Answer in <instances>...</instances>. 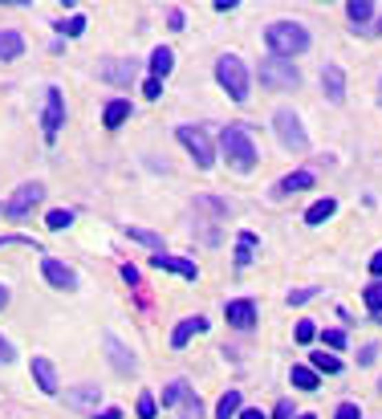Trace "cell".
I'll return each instance as SVG.
<instances>
[{"label":"cell","mask_w":382,"mask_h":419,"mask_svg":"<svg viewBox=\"0 0 382 419\" xmlns=\"http://www.w3.org/2000/svg\"><path fill=\"white\" fill-rule=\"evenodd\" d=\"M264 41L273 49V57L293 61L297 53L309 49V33H305V25H297V21H273V25L264 29Z\"/></svg>","instance_id":"1"},{"label":"cell","mask_w":382,"mask_h":419,"mask_svg":"<svg viewBox=\"0 0 382 419\" xmlns=\"http://www.w3.org/2000/svg\"><path fill=\"white\" fill-rule=\"evenodd\" d=\"M220 151L228 155V163L236 167V171H253L256 167V142L248 135V127H224V135H220Z\"/></svg>","instance_id":"2"},{"label":"cell","mask_w":382,"mask_h":419,"mask_svg":"<svg viewBox=\"0 0 382 419\" xmlns=\"http://www.w3.org/2000/svg\"><path fill=\"white\" fill-rule=\"evenodd\" d=\"M215 78H220V86L228 90L232 102H244V98H248V69H244V61H240L236 53H224V57L215 61Z\"/></svg>","instance_id":"3"},{"label":"cell","mask_w":382,"mask_h":419,"mask_svg":"<svg viewBox=\"0 0 382 419\" xmlns=\"http://www.w3.org/2000/svg\"><path fill=\"white\" fill-rule=\"evenodd\" d=\"M260 82H264L268 90H293L301 82V74H297V65L285 61V57H264V61H260Z\"/></svg>","instance_id":"4"},{"label":"cell","mask_w":382,"mask_h":419,"mask_svg":"<svg viewBox=\"0 0 382 419\" xmlns=\"http://www.w3.org/2000/svg\"><path fill=\"white\" fill-rule=\"evenodd\" d=\"M273 127H277L281 147H289V151H305V147H309V135H305V127H301V118L293 114V110H277Z\"/></svg>","instance_id":"5"},{"label":"cell","mask_w":382,"mask_h":419,"mask_svg":"<svg viewBox=\"0 0 382 419\" xmlns=\"http://www.w3.org/2000/svg\"><path fill=\"white\" fill-rule=\"evenodd\" d=\"M175 139H179L183 147H187V151H191L195 167H212L215 151H212V142H208V135H204L200 127H179V131H175Z\"/></svg>","instance_id":"6"},{"label":"cell","mask_w":382,"mask_h":419,"mask_svg":"<svg viewBox=\"0 0 382 419\" xmlns=\"http://www.w3.org/2000/svg\"><path fill=\"white\" fill-rule=\"evenodd\" d=\"M41 195H45L41 184H21L17 191H12V200H4V204H0V212H4V216H12V220H21L33 204H41Z\"/></svg>","instance_id":"7"},{"label":"cell","mask_w":382,"mask_h":419,"mask_svg":"<svg viewBox=\"0 0 382 419\" xmlns=\"http://www.w3.org/2000/svg\"><path fill=\"white\" fill-rule=\"evenodd\" d=\"M45 139H57V131H61V122H65V98H61V90H45Z\"/></svg>","instance_id":"8"},{"label":"cell","mask_w":382,"mask_h":419,"mask_svg":"<svg viewBox=\"0 0 382 419\" xmlns=\"http://www.w3.org/2000/svg\"><path fill=\"white\" fill-rule=\"evenodd\" d=\"M41 273H45V281H49V285H57V289H74V285H78L74 269H70V265H61L57 257H45V261H41Z\"/></svg>","instance_id":"9"},{"label":"cell","mask_w":382,"mask_h":419,"mask_svg":"<svg viewBox=\"0 0 382 419\" xmlns=\"http://www.w3.org/2000/svg\"><path fill=\"white\" fill-rule=\"evenodd\" d=\"M98 399H102L98 383H85V387L65 391V403H70V407H78V411H94V416H98Z\"/></svg>","instance_id":"10"},{"label":"cell","mask_w":382,"mask_h":419,"mask_svg":"<svg viewBox=\"0 0 382 419\" xmlns=\"http://www.w3.org/2000/svg\"><path fill=\"white\" fill-rule=\"evenodd\" d=\"M151 265H155V269H167V273H179V277H187V281L200 277V269H195L191 261H183V257H167V253H155Z\"/></svg>","instance_id":"11"},{"label":"cell","mask_w":382,"mask_h":419,"mask_svg":"<svg viewBox=\"0 0 382 419\" xmlns=\"http://www.w3.org/2000/svg\"><path fill=\"white\" fill-rule=\"evenodd\" d=\"M321 90H326L330 102H341V98H346V74H341L338 65H326V69H321Z\"/></svg>","instance_id":"12"},{"label":"cell","mask_w":382,"mask_h":419,"mask_svg":"<svg viewBox=\"0 0 382 419\" xmlns=\"http://www.w3.org/2000/svg\"><path fill=\"white\" fill-rule=\"evenodd\" d=\"M305 187H313V171H293V175H285L281 184H277V200H285V195H297V191H305Z\"/></svg>","instance_id":"13"},{"label":"cell","mask_w":382,"mask_h":419,"mask_svg":"<svg viewBox=\"0 0 382 419\" xmlns=\"http://www.w3.org/2000/svg\"><path fill=\"white\" fill-rule=\"evenodd\" d=\"M228 322H232L236 330H253L256 305H253V301H228Z\"/></svg>","instance_id":"14"},{"label":"cell","mask_w":382,"mask_h":419,"mask_svg":"<svg viewBox=\"0 0 382 419\" xmlns=\"http://www.w3.org/2000/svg\"><path fill=\"white\" fill-rule=\"evenodd\" d=\"M204 330H208V322H204V318H183V322L175 326V334H171V346L179 350V346H187V342H191L195 334H204Z\"/></svg>","instance_id":"15"},{"label":"cell","mask_w":382,"mask_h":419,"mask_svg":"<svg viewBox=\"0 0 382 419\" xmlns=\"http://www.w3.org/2000/svg\"><path fill=\"white\" fill-rule=\"evenodd\" d=\"M25 53V37L17 29H0V61H17Z\"/></svg>","instance_id":"16"},{"label":"cell","mask_w":382,"mask_h":419,"mask_svg":"<svg viewBox=\"0 0 382 419\" xmlns=\"http://www.w3.org/2000/svg\"><path fill=\"white\" fill-rule=\"evenodd\" d=\"M33 378H37V387L45 395H57V371H53L49 358H33Z\"/></svg>","instance_id":"17"},{"label":"cell","mask_w":382,"mask_h":419,"mask_svg":"<svg viewBox=\"0 0 382 419\" xmlns=\"http://www.w3.org/2000/svg\"><path fill=\"white\" fill-rule=\"evenodd\" d=\"M127 118H130V102H123V98H114V102H110V106L102 110V122H106L110 131H118V127H123Z\"/></svg>","instance_id":"18"},{"label":"cell","mask_w":382,"mask_h":419,"mask_svg":"<svg viewBox=\"0 0 382 419\" xmlns=\"http://www.w3.org/2000/svg\"><path fill=\"white\" fill-rule=\"evenodd\" d=\"M106 350H110V358H114V367H118V371H134V354L123 350V342H118L114 334H106Z\"/></svg>","instance_id":"19"},{"label":"cell","mask_w":382,"mask_h":419,"mask_svg":"<svg viewBox=\"0 0 382 419\" xmlns=\"http://www.w3.org/2000/svg\"><path fill=\"white\" fill-rule=\"evenodd\" d=\"M171 69H175V53H171V49H155V53H151V74H155V82L167 78Z\"/></svg>","instance_id":"20"},{"label":"cell","mask_w":382,"mask_h":419,"mask_svg":"<svg viewBox=\"0 0 382 419\" xmlns=\"http://www.w3.org/2000/svg\"><path fill=\"white\" fill-rule=\"evenodd\" d=\"M346 12H350L354 29H366V21L374 17V4H370V0H354V4H346Z\"/></svg>","instance_id":"21"},{"label":"cell","mask_w":382,"mask_h":419,"mask_svg":"<svg viewBox=\"0 0 382 419\" xmlns=\"http://www.w3.org/2000/svg\"><path fill=\"white\" fill-rule=\"evenodd\" d=\"M334 212H338V204H334V200H317V204L305 212V224H326Z\"/></svg>","instance_id":"22"},{"label":"cell","mask_w":382,"mask_h":419,"mask_svg":"<svg viewBox=\"0 0 382 419\" xmlns=\"http://www.w3.org/2000/svg\"><path fill=\"white\" fill-rule=\"evenodd\" d=\"M98 74H102L106 82H130V78H134V61H118V65H102Z\"/></svg>","instance_id":"23"},{"label":"cell","mask_w":382,"mask_h":419,"mask_svg":"<svg viewBox=\"0 0 382 419\" xmlns=\"http://www.w3.org/2000/svg\"><path fill=\"white\" fill-rule=\"evenodd\" d=\"M236 416H240V391H228L215 407V419H236Z\"/></svg>","instance_id":"24"},{"label":"cell","mask_w":382,"mask_h":419,"mask_svg":"<svg viewBox=\"0 0 382 419\" xmlns=\"http://www.w3.org/2000/svg\"><path fill=\"white\" fill-rule=\"evenodd\" d=\"M289 378H293L297 391H317V371H313V367H293Z\"/></svg>","instance_id":"25"},{"label":"cell","mask_w":382,"mask_h":419,"mask_svg":"<svg viewBox=\"0 0 382 419\" xmlns=\"http://www.w3.org/2000/svg\"><path fill=\"white\" fill-rule=\"evenodd\" d=\"M130 240H138V244H147V248H155V253H163V236L147 233V228H127Z\"/></svg>","instance_id":"26"},{"label":"cell","mask_w":382,"mask_h":419,"mask_svg":"<svg viewBox=\"0 0 382 419\" xmlns=\"http://www.w3.org/2000/svg\"><path fill=\"white\" fill-rule=\"evenodd\" d=\"M313 371H326V374H338L341 363L334 354H326V350H313Z\"/></svg>","instance_id":"27"},{"label":"cell","mask_w":382,"mask_h":419,"mask_svg":"<svg viewBox=\"0 0 382 419\" xmlns=\"http://www.w3.org/2000/svg\"><path fill=\"white\" fill-rule=\"evenodd\" d=\"M45 224H49L53 233H61V228H70V224H74V212H65V208H53V212L45 216Z\"/></svg>","instance_id":"28"},{"label":"cell","mask_w":382,"mask_h":419,"mask_svg":"<svg viewBox=\"0 0 382 419\" xmlns=\"http://www.w3.org/2000/svg\"><path fill=\"white\" fill-rule=\"evenodd\" d=\"M191 391H187V383H171L167 391H163V407H175V403H183Z\"/></svg>","instance_id":"29"},{"label":"cell","mask_w":382,"mask_h":419,"mask_svg":"<svg viewBox=\"0 0 382 419\" xmlns=\"http://www.w3.org/2000/svg\"><path fill=\"white\" fill-rule=\"evenodd\" d=\"M366 310H374V314H382V281H374V285H366Z\"/></svg>","instance_id":"30"},{"label":"cell","mask_w":382,"mask_h":419,"mask_svg":"<svg viewBox=\"0 0 382 419\" xmlns=\"http://www.w3.org/2000/svg\"><path fill=\"white\" fill-rule=\"evenodd\" d=\"M138 419H159V403H155V395H142V399H138Z\"/></svg>","instance_id":"31"},{"label":"cell","mask_w":382,"mask_h":419,"mask_svg":"<svg viewBox=\"0 0 382 419\" xmlns=\"http://www.w3.org/2000/svg\"><path fill=\"white\" fill-rule=\"evenodd\" d=\"M57 29H61V33H65V37H82L85 21H82V17H70V21H61V25H57Z\"/></svg>","instance_id":"32"},{"label":"cell","mask_w":382,"mask_h":419,"mask_svg":"<svg viewBox=\"0 0 382 419\" xmlns=\"http://www.w3.org/2000/svg\"><path fill=\"white\" fill-rule=\"evenodd\" d=\"M313 338H317V330H313V322H305V318H301V322H297V342H301V346H309Z\"/></svg>","instance_id":"33"},{"label":"cell","mask_w":382,"mask_h":419,"mask_svg":"<svg viewBox=\"0 0 382 419\" xmlns=\"http://www.w3.org/2000/svg\"><path fill=\"white\" fill-rule=\"evenodd\" d=\"M321 342H326V346H334V350H341V346H346V334H341V330H326V334H321Z\"/></svg>","instance_id":"34"},{"label":"cell","mask_w":382,"mask_h":419,"mask_svg":"<svg viewBox=\"0 0 382 419\" xmlns=\"http://www.w3.org/2000/svg\"><path fill=\"white\" fill-rule=\"evenodd\" d=\"M338 419H362V407H358V403H341Z\"/></svg>","instance_id":"35"},{"label":"cell","mask_w":382,"mask_h":419,"mask_svg":"<svg viewBox=\"0 0 382 419\" xmlns=\"http://www.w3.org/2000/svg\"><path fill=\"white\" fill-rule=\"evenodd\" d=\"M183 403H187V416H183V419H200V416H204V407H200V399H195V395H187Z\"/></svg>","instance_id":"36"},{"label":"cell","mask_w":382,"mask_h":419,"mask_svg":"<svg viewBox=\"0 0 382 419\" xmlns=\"http://www.w3.org/2000/svg\"><path fill=\"white\" fill-rule=\"evenodd\" d=\"M142 94H147V98H151V102H155V98H159V94H163V82H155V78H151V82H147V86H142Z\"/></svg>","instance_id":"37"},{"label":"cell","mask_w":382,"mask_h":419,"mask_svg":"<svg viewBox=\"0 0 382 419\" xmlns=\"http://www.w3.org/2000/svg\"><path fill=\"white\" fill-rule=\"evenodd\" d=\"M167 25H171V29H175V33L183 29V12H179V8H171V12H167Z\"/></svg>","instance_id":"38"},{"label":"cell","mask_w":382,"mask_h":419,"mask_svg":"<svg viewBox=\"0 0 382 419\" xmlns=\"http://www.w3.org/2000/svg\"><path fill=\"white\" fill-rule=\"evenodd\" d=\"M313 297V289H297V293H289V305H301V301H309Z\"/></svg>","instance_id":"39"},{"label":"cell","mask_w":382,"mask_h":419,"mask_svg":"<svg viewBox=\"0 0 382 419\" xmlns=\"http://www.w3.org/2000/svg\"><path fill=\"white\" fill-rule=\"evenodd\" d=\"M0 363H12V346H8V338L0 334Z\"/></svg>","instance_id":"40"},{"label":"cell","mask_w":382,"mask_h":419,"mask_svg":"<svg viewBox=\"0 0 382 419\" xmlns=\"http://www.w3.org/2000/svg\"><path fill=\"white\" fill-rule=\"evenodd\" d=\"M94 419H123V407H102Z\"/></svg>","instance_id":"41"},{"label":"cell","mask_w":382,"mask_h":419,"mask_svg":"<svg viewBox=\"0 0 382 419\" xmlns=\"http://www.w3.org/2000/svg\"><path fill=\"white\" fill-rule=\"evenodd\" d=\"M123 281H130V285H138V269H134V265H123Z\"/></svg>","instance_id":"42"},{"label":"cell","mask_w":382,"mask_h":419,"mask_svg":"<svg viewBox=\"0 0 382 419\" xmlns=\"http://www.w3.org/2000/svg\"><path fill=\"white\" fill-rule=\"evenodd\" d=\"M370 273H374V277H382V253H374V257H370Z\"/></svg>","instance_id":"43"},{"label":"cell","mask_w":382,"mask_h":419,"mask_svg":"<svg viewBox=\"0 0 382 419\" xmlns=\"http://www.w3.org/2000/svg\"><path fill=\"white\" fill-rule=\"evenodd\" d=\"M240 419H264V411H260V407H244V411H240Z\"/></svg>","instance_id":"44"},{"label":"cell","mask_w":382,"mask_h":419,"mask_svg":"<svg viewBox=\"0 0 382 419\" xmlns=\"http://www.w3.org/2000/svg\"><path fill=\"white\" fill-rule=\"evenodd\" d=\"M293 416H297V411H293L289 403H281V407H277V419H293Z\"/></svg>","instance_id":"45"},{"label":"cell","mask_w":382,"mask_h":419,"mask_svg":"<svg viewBox=\"0 0 382 419\" xmlns=\"http://www.w3.org/2000/svg\"><path fill=\"white\" fill-rule=\"evenodd\" d=\"M4 301H8V289H4V285H0V310H4Z\"/></svg>","instance_id":"46"},{"label":"cell","mask_w":382,"mask_h":419,"mask_svg":"<svg viewBox=\"0 0 382 419\" xmlns=\"http://www.w3.org/2000/svg\"><path fill=\"white\" fill-rule=\"evenodd\" d=\"M297 419H313V416H297Z\"/></svg>","instance_id":"47"},{"label":"cell","mask_w":382,"mask_h":419,"mask_svg":"<svg viewBox=\"0 0 382 419\" xmlns=\"http://www.w3.org/2000/svg\"><path fill=\"white\" fill-rule=\"evenodd\" d=\"M379 322H382V314H379Z\"/></svg>","instance_id":"48"}]
</instances>
